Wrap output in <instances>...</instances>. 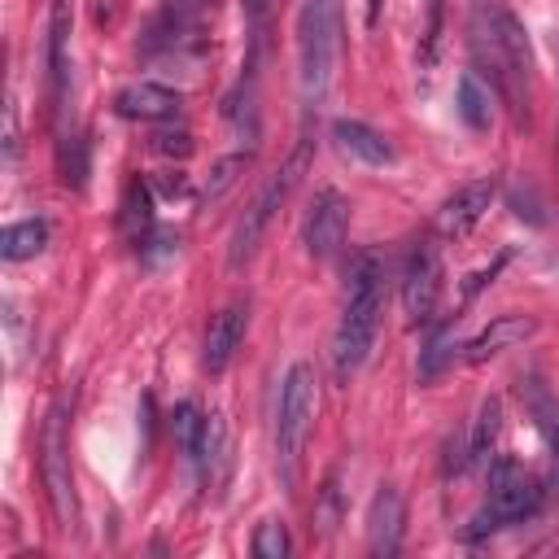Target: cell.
<instances>
[{"mask_svg": "<svg viewBox=\"0 0 559 559\" xmlns=\"http://www.w3.org/2000/svg\"><path fill=\"white\" fill-rule=\"evenodd\" d=\"M380 314H384V262L371 249H362L345 266V310L332 336V371L341 380L367 362L380 332Z\"/></svg>", "mask_w": 559, "mask_h": 559, "instance_id": "obj_1", "label": "cell"}, {"mask_svg": "<svg viewBox=\"0 0 559 559\" xmlns=\"http://www.w3.org/2000/svg\"><path fill=\"white\" fill-rule=\"evenodd\" d=\"M472 48H476V61L489 70V79L515 100V109H524L533 87V48H528L524 22L507 4L480 0L472 13Z\"/></svg>", "mask_w": 559, "mask_h": 559, "instance_id": "obj_2", "label": "cell"}, {"mask_svg": "<svg viewBox=\"0 0 559 559\" xmlns=\"http://www.w3.org/2000/svg\"><path fill=\"white\" fill-rule=\"evenodd\" d=\"M341 0H301L297 9V92L306 109H319L341 66Z\"/></svg>", "mask_w": 559, "mask_h": 559, "instance_id": "obj_3", "label": "cell"}, {"mask_svg": "<svg viewBox=\"0 0 559 559\" xmlns=\"http://www.w3.org/2000/svg\"><path fill=\"white\" fill-rule=\"evenodd\" d=\"M306 157H310V144L301 140V144L293 148V157H288V162L258 188V197H253V201L245 205V214L236 218L231 240H227V266H231V271H240V266L253 262V253H258V245H262L271 218H275L280 205L293 197V188H297V179H301V170H306Z\"/></svg>", "mask_w": 559, "mask_h": 559, "instance_id": "obj_4", "label": "cell"}, {"mask_svg": "<svg viewBox=\"0 0 559 559\" xmlns=\"http://www.w3.org/2000/svg\"><path fill=\"white\" fill-rule=\"evenodd\" d=\"M314 367L293 362L280 380V402H275V454L284 467V480L297 476V463L306 454L310 428H314Z\"/></svg>", "mask_w": 559, "mask_h": 559, "instance_id": "obj_5", "label": "cell"}, {"mask_svg": "<svg viewBox=\"0 0 559 559\" xmlns=\"http://www.w3.org/2000/svg\"><path fill=\"white\" fill-rule=\"evenodd\" d=\"M39 480L52 507V520L61 533L79 524V493H74V472H70V419L66 402H52L39 428Z\"/></svg>", "mask_w": 559, "mask_h": 559, "instance_id": "obj_6", "label": "cell"}, {"mask_svg": "<svg viewBox=\"0 0 559 559\" xmlns=\"http://www.w3.org/2000/svg\"><path fill=\"white\" fill-rule=\"evenodd\" d=\"M537 507H542V485L520 463H493L489 467V502L472 520L467 537H480V533L502 528V524H520V520L537 515Z\"/></svg>", "mask_w": 559, "mask_h": 559, "instance_id": "obj_7", "label": "cell"}, {"mask_svg": "<svg viewBox=\"0 0 559 559\" xmlns=\"http://www.w3.org/2000/svg\"><path fill=\"white\" fill-rule=\"evenodd\" d=\"M441 293H445V271H441V253L432 240H419L406 253L402 266V310L411 328H428L441 310Z\"/></svg>", "mask_w": 559, "mask_h": 559, "instance_id": "obj_8", "label": "cell"}, {"mask_svg": "<svg viewBox=\"0 0 559 559\" xmlns=\"http://www.w3.org/2000/svg\"><path fill=\"white\" fill-rule=\"evenodd\" d=\"M345 231H349V201L345 192L336 188H319L310 210H306V223H301V245L310 258H336L341 245H345Z\"/></svg>", "mask_w": 559, "mask_h": 559, "instance_id": "obj_9", "label": "cell"}, {"mask_svg": "<svg viewBox=\"0 0 559 559\" xmlns=\"http://www.w3.org/2000/svg\"><path fill=\"white\" fill-rule=\"evenodd\" d=\"M493 197H498V183L485 175V179H472V183H463V188H454L441 205H437V236H445V240H454V236H467L480 218H485V210L493 205Z\"/></svg>", "mask_w": 559, "mask_h": 559, "instance_id": "obj_10", "label": "cell"}, {"mask_svg": "<svg viewBox=\"0 0 559 559\" xmlns=\"http://www.w3.org/2000/svg\"><path fill=\"white\" fill-rule=\"evenodd\" d=\"M245 332H249V301H227L218 314H210V328H205V341H201V367L210 376L227 371Z\"/></svg>", "mask_w": 559, "mask_h": 559, "instance_id": "obj_11", "label": "cell"}, {"mask_svg": "<svg viewBox=\"0 0 559 559\" xmlns=\"http://www.w3.org/2000/svg\"><path fill=\"white\" fill-rule=\"evenodd\" d=\"M114 109L131 122H170L183 109V92H175L166 83H153V79H135L114 96Z\"/></svg>", "mask_w": 559, "mask_h": 559, "instance_id": "obj_12", "label": "cell"}, {"mask_svg": "<svg viewBox=\"0 0 559 559\" xmlns=\"http://www.w3.org/2000/svg\"><path fill=\"white\" fill-rule=\"evenodd\" d=\"M406 528V502L393 485H380L367 502V550L371 555H397Z\"/></svg>", "mask_w": 559, "mask_h": 559, "instance_id": "obj_13", "label": "cell"}, {"mask_svg": "<svg viewBox=\"0 0 559 559\" xmlns=\"http://www.w3.org/2000/svg\"><path fill=\"white\" fill-rule=\"evenodd\" d=\"M537 332V319L533 314H498V319H489L467 345H463V362H489L493 354H502V349H511V345H520V341H528Z\"/></svg>", "mask_w": 559, "mask_h": 559, "instance_id": "obj_14", "label": "cell"}, {"mask_svg": "<svg viewBox=\"0 0 559 559\" xmlns=\"http://www.w3.org/2000/svg\"><path fill=\"white\" fill-rule=\"evenodd\" d=\"M332 140H336V148L345 153V157H354V162H362V166H389L397 153H393V144L376 131V127H367V122H358V118H336L332 122Z\"/></svg>", "mask_w": 559, "mask_h": 559, "instance_id": "obj_15", "label": "cell"}, {"mask_svg": "<svg viewBox=\"0 0 559 559\" xmlns=\"http://www.w3.org/2000/svg\"><path fill=\"white\" fill-rule=\"evenodd\" d=\"M520 397H524V411L533 415V424H537L546 450H550L555 463H559V397L546 389L542 376H528V380L520 384Z\"/></svg>", "mask_w": 559, "mask_h": 559, "instance_id": "obj_16", "label": "cell"}, {"mask_svg": "<svg viewBox=\"0 0 559 559\" xmlns=\"http://www.w3.org/2000/svg\"><path fill=\"white\" fill-rule=\"evenodd\" d=\"M454 100H459V118H463L472 131H489V127H493V87H489L476 70H463V74H459Z\"/></svg>", "mask_w": 559, "mask_h": 559, "instance_id": "obj_17", "label": "cell"}, {"mask_svg": "<svg viewBox=\"0 0 559 559\" xmlns=\"http://www.w3.org/2000/svg\"><path fill=\"white\" fill-rule=\"evenodd\" d=\"M70 4L74 0H52V13H48V74H52L57 100L66 92V70H70Z\"/></svg>", "mask_w": 559, "mask_h": 559, "instance_id": "obj_18", "label": "cell"}, {"mask_svg": "<svg viewBox=\"0 0 559 559\" xmlns=\"http://www.w3.org/2000/svg\"><path fill=\"white\" fill-rule=\"evenodd\" d=\"M48 245V223L44 218H22V223H9L0 231V258L4 262H26L35 253H44Z\"/></svg>", "mask_w": 559, "mask_h": 559, "instance_id": "obj_19", "label": "cell"}, {"mask_svg": "<svg viewBox=\"0 0 559 559\" xmlns=\"http://www.w3.org/2000/svg\"><path fill=\"white\" fill-rule=\"evenodd\" d=\"M210 419H214V415H201L197 402H179L175 415H170V432H175L179 450H183L188 459H197V463H201L205 441H210Z\"/></svg>", "mask_w": 559, "mask_h": 559, "instance_id": "obj_20", "label": "cell"}, {"mask_svg": "<svg viewBox=\"0 0 559 559\" xmlns=\"http://www.w3.org/2000/svg\"><path fill=\"white\" fill-rule=\"evenodd\" d=\"M498 432H502V402H498V397H485V402H480V415H476V424H472V432H467L472 463H489V450H493Z\"/></svg>", "mask_w": 559, "mask_h": 559, "instance_id": "obj_21", "label": "cell"}, {"mask_svg": "<svg viewBox=\"0 0 559 559\" xmlns=\"http://www.w3.org/2000/svg\"><path fill=\"white\" fill-rule=\"evenodd\" d=\"M463 358V345H459V336H454V328H441V332H432V341H428V349H424V362H419V376L424 380H432L437 371H445V367H454Z\"/></svg>", "mask_w": 559, "mask_h": 559, "instance_id": "obj_22", "label": "cell"}, {"mask_svg": "<svg viewBox=\"0 0 559 559\" xmlns=\"http://www.w3.org/2000/svg\"><path fill=\"white\" fill-rule=\"evenodd\" d=\"M249 550H253L258 559H288V555H293V537H288L284 520H262V524L253 528Z\"/></svg>", "mask_w": 559, "mask_h": 559, "instance_id": "obj_23", "label": "cell"}, {"mask_svg": "<svg viewBox=\"0 0 559 559\" xmlns=\"http://www.w3.org/2000/svg\"><path fill=\"white\" fill-rule=\"evenodd\" d=\"M253 162V153H231V157H223V162H214V170H210V179H205V201H218L236 179H240V170Z\"/></svg>", "mask_w": 559, "mask_h": 559, "instance_id": "obj_24", "label": "cell"}, {"mask_svg": "<svg viewBox=\"0 0 559 559\" xmlns=\"http://www.w3.org/2000/svg\"><path fill=\"white\" fill-rule=\"evenodd\" d=\"M319 498H323V511H319L314 520L323 524V533H332V528H336V520H341V489H336V476H328V480H323V493H319Z\"/></svg>", "mask_w": 559, "mask_h": 559, "instance_id": "obj_25", "label": "cell"}, {"mask_svg": "<svg viewBox=\"0 0 559 559\" xmlns=\"http://www.w3.org/2000/svg\"><path fill=\"white\" fill-rule=\"evenodd\" d=\"M153 148L166 153V157H188L192 153V135L188 131H162V135H153Z\"/></svg>", "mask_w": 559, "mask_h": 559, "instance_id": "obj_26", "label": "cell"}, {"mask_svg": "<svg viewBox=\"0 0 559 559\" xmlns=\"http://www.w3.org/2000/svg\"><path fill=\"white\" fill-rule=\"evenodd\" d=\"M437 31H441V0H428V31H424V61L437 52Z\"/></svg>", "mask_w": 559, "mask_h": 559, "instance_id": "obj_27", "label": "cell"}, {"mask_svg": "<svg viewBox=\"0 0 559 559\" xmlns=\"http://www.w3.org/2000/svg\"><path fill=\"white\" fill-rule=\"evenodd\" d=\"M380 4H384V0H367V22H371V26L380 22Z\"/></svg>", "mask_w": 559, "mask_h": 559, "instance_id": "obj_28", "label": "cell"}, {"mask_svg": "<svg viewBox=\"0 0 559 559\" xmlns=\"http://www.w3.org/2000/svg\"><path fill=\"white\" fill-rule=\"evenodd\" d=\"M245 9H249L253 17H262V13H266V0H245Z\"/></svg>", "mask_w": 559, "mask_h": 559, "instance_id": "obj_29", "label": "cell"}, {"mask_svg": "<svg viewBox=\"0 0 559 559\" xmlns=\"http://www.w3.org/2000/svg\"><path fill=\"white\" fill-rule=\"evenodd\" d=\"M205 4H214V0H205Z\"/></svg>", "mask_w": 559, "mask_h": 559, "instance_id": "obj_30", "label": "cell"}]
</instances>
